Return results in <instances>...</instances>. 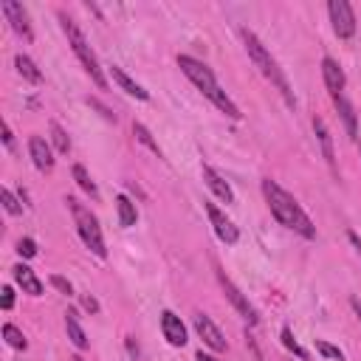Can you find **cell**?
<instances>
[{
	"instance_id": "cell-1",
	"label": "cell",
	"mask_w": 361,
	"mask_h": 361,
	"mask_svg": "<svg viewBox=\"0 0 361 361\" xmlns=\"http://www.w3.org/2000/svg\"><path fill=\"white\" fill-rule=\"evenodd\" d=\"M263 195H265V204H268L271 215H274L285 229L302 235L305 240H313V237H316V226L310 223V218L305 215V209L296 204L294 195H288V192L277 184V180H271V178L263 180Z\"/></svg>"
},
{
	"instance_id": "cell-35",
	"label": "cell",
	"mask_w": 361,
	"mask_h": 361,
	"mask_svg": "<svg viewBox=\"0 0 361 361\" xmlns=\"http://www.w3.org/2000/svg\"><path fill=\"white\" fill-rule=\"evenodd\" d=\"M350 243H353V246H355V251L361 254V237H358L355 232H350Z\"/></svg>"
},
{
	"instance_id": "cell-24",
	"label": "cell",
	"mask_w": 361,
	"mask_h": 361,
	"mask_svg": "<svg viewBox=\"0 0 361 361\" xmlns=\"http://www.w3.org/2000/svg\"><path fill=\"white\" fill-rule=\"evenodd\" d=\"M4 339H6V341H9V347H15V350H26V347H29V341H26L23 330H18L15 324H4Z\"/></svg>"
},
{
	"instance_id": "cell-11",
	"label": "cell",
	"mask_w": 361,
	"mask_h": 361,
	"mask_svg": "<svg viewBox=\"0 0 361 361\" xmlns=\"http://www.w3.org/2000/svg\"><path fill=\"white\" fill-rule=\"evenodd\" d=\"M161 330H164V339L172 347H184L187 344V327H184V322H180V316H175L172 310L161 313Z\"/></svg>"
},
{
	"instance_id": "cell-3",
	"label": "cell",
	"mask_w": 361,
	"mask_h": 361,
	"mask_svg": "<svg viewBox=\"0 0 361 361\" xmlns=\"http://www.w3.org/2000/svg\"><path fill=\"white\" fill-rule=\"evenodd\" d=\"M240 34H243V43H246V51H249L251 63H254V65L263 71V77H265V79H271V85H277V91H280V93L285 96V102L294 107V105H296V99H294V93H291V85H288V79H285L282 68L277 65V60L268 54V48L260 43V37H257L254 32L243 29Z\"/></svg>"
},
{
	"instance_id": "cell-8",
	"label": "cell",
	"mask_w": 361,
	"mask_h": 361,
	"mask_svg": "<svg viewBox=\"0 0 361 361\" xmlns=\"http://www.w3.org/2000/svg\"><path fill=\"white\" fill-rule=\"evenodd\" d=\"M0 12L6 15V20L12 23V29L23 37V40H34V32H32V23H29V12L20 6V4H15V0H4V4H0Z\"/></svg>"
},
{
	"instance_id": "cell-32",
	"label": "cell",
	"mask_w": 361,
	"mask_h": 361,
	"mask_svg": "<svg viewBox=\"0 0 361 361\" xmlns=\"http://www.w3.org/2000/svg\"><path fill=\"white\" fill-rule=\"evenodd\" d=\"M82 308H85L88 313H99V302H96V296H91V294H82Z\"/></svg>"
},
{
	"instance_id": "cell-9",
	"label": "cell",
	"mask_w": 361,
	"mask_h": 361,
	"mask_svg": "<svg viewBox=\"0 0 361 361\" xmlns=\"http://www.w3.org/2000/svg\"><path fill=\"white\" fill-rule=\"evenodd\" d=\"M206 215H209V221H212V226H215V235H218L226 246H235V243L240 240V229H237L215 204H206Z\"/></svg>"
},
{
	"instance_id": "cell-22",
	"label": "cell",
	"mask_w": 361,
	"mask_h": 361,
	"mask_svg": "<svg viewBox=\"0 0 361 361\" xmlns=\"http://www.w3.org/2000/svg\"><path fill=\"white\" fill-rule=\"evenodd\" d=\"M48 127H51V141H54L57 152H63V155H65V152L71 150V138H68V133L63 130V124H60V122H51Z\"/></svg>"
},
{
	"instance_id": "cell-7",
	"label": "cell",
	"mask_w": 361,
	"mask_h": 361,
	"mask_svg": "<svg viewBox=\"0 0 361 361\" xmlns=\"http://www.w3.org/2000/svg\"><path fill=\"white\" fill-rule=\"evenodd\" d=\"M218 280H221V285H223V291H226L229 302H232V305H235V308L243 313V319H246L249 324H257V322H260V316H257L254 305H251V302L243 296V291H240V288H237V285H235V282H232V280H229L223 271H218Z\"/></svg>"
},
{
	"instance_id": "cell-38",
	"label": "cell",
	"mask_w": 361,
	"mask_h": 361,
	"mask_svg": "<svg viewBox=\"0 0 361 361\" xmlns=\"http://www.w3.org/2000/svg\"><path fill=\"white\" fill-rule=\"evenodd\" d=\"M358 152H361V147H358Z\"/></svg>"
},
{
	"instance_id": "cell-34",
	"label": "cell",
	"mask_w": 361,
	"mask_h": 361,
	"mask_svg": "<svg viewBox=\"0 0 361 361\" xmlns=\"http://www.w3.org/2000/svg\"><path fill=\"white\" fill-rule=\"evenodd\" d=\"M4 144H6V150H15V136H12L9 124H4Z\"/></svg>"
},
{
	"instance_id": "cell-17",
	"label": "cell",
	"mask_w": 361,
	"mask_h": 361,
	"mask_svg": "<svg viewBox=\"0 0 361 361\" xmlns=\"http://www.w3.org/2000/svg\"><path fill=\"white\" fill-rule=\"evenodd\" d=\"M313 130H316V138H319V144H322V152H324V161L333 166L336 164V155H333V138H330V130H327V124H324V119H313Z\"/></svg>"
},
{
	"instance_id": "cell-37",
	"label": "cell",
	"mask_w": 361,
	"mask_h": 361,
	"mask_svg": "<svg viewBox=\"0 0 361 361\" xmlns=\"http://www.w3.org/2000/svg\"><path fill=\"white\" fill-rule=\"evenodd\" d=\"M350 305H353V310H355V316L361 319V302H358V299H350Z\"/></svg>"
},
{
	"instance_id": "cell-15",
	"label": "cell",
	"mask_w": 361,
	"mask_h": 361,
	"mask_svg": "<svg viewBox=\"0 0 361 361\" xmlns=\"http://www.w3.org/2000/svg\"><path fill=\"white\" fill-rule=\"evenodd\" d=\"M110 77H113V82H116L127 96H136V99H141V102H147V99H150V93H147L138 82H133V79H130L119 65H113V68H110Z\"/></svg>"
},
{
	"instance_id": "cell-18",
	"label": "cell",
	"mask_w": 361,
	"mask_h": 361,
	"mask_svg": "<svg viewBox=\"0 0 361 361\" xmlns=\"http://www.w3.org/2000/svg\"><path fill=\"white\" fill-rule=\"evenodd\" d=\"M65 330H68V339H71V344L77 350H85L88 347V336H85V330H82V324H79V319H77L74 310L65 313Z\"/></svg>"
},
{
	"instance_id": "cell-12",
	"label": "cell",
	"mask_w": 361,
	"mask_h": 361,
	"mask_svg": "<svg viewBox=\"0 0 361 361\" xmlns=\"http://www.w3.org/2000/svg\"><path fill=\"white\" fill-rule=\"evenodd\" d=\"M204 184L221 198V201H226V204H235V192H232V187H229V180L218 172V169H212L209 164H204Z\"/></svg>"
},
{
	"instance_id": "cell-33",
	"label": "cell",
	"mask_w": 361,
	"mask_h": 361,
	"mask_svg": "<svg viewBox=\"0 0 361 361\" xmlns=\"http://www.w3.org/2000/svg\"><path fill=\"white\" fill-rule=\"evenodd\" d=\"M88 105H91V107H99V110H102V116H105V119H110V122H116V116H113V113H110V107H105V105H102V102H96V99H88Z\"/></svg>"
},
{
	"instance_id": "cell-16",
	"label": "cell",
	"mask_w": 361,
	"mask_h": 361,
	"mask_svg": "<svg viewBox=\"0 0 361 361\" xmlns=\"http://www.w3.org/2000/svg\"><path fill=\"white\" fill-rule=\"evenodd\" d=\"M15 282L26 291V294H32V296H40L43 294V282L37 280V274L29 268V265H15Z\"/></svg>"
},
{
	"instance_id": "cell-21",
	"label": "cell",
	"mask_w": 361,
	"mask_h": 361,
	"mask_svg": "<svg viewBox=\"0 0 361 361\" xmlns=\"http://www.w3.org/2000/svg\"><path fill=\"white\" fill-rule=\"evenodd\" d=\"M116 209H119V223H122V226H133V223H136V218H138V215H136V204H133L127 195H119V198H116Z\"/></svg>"
},
{
	"instance_id": "cell-27",
	"label": "cell",
	"mask_w": 361,
	"mask_h": 361,
	"mask_svg": "<svg viewBox=\"0 0 361 361\" xmlns=\"http://www.w3.org/2000/svg\"><path fill=\"white\" fill-rule=\"evenodd\" d=\"M316 350L324 355V358H333V361H344V353L339 347H333L330 341H316Z\"/></svg>"
},
{
	"instance_id": "cell-23",
	"label": "cell",
	"mask_w": 361,
	"mask_h": 361,
	"mask_svg": "<svg viewBox=\"0 0 361 361\" xmlns=\"http://www.w3.org/2000/svg\"><path fill=\"white\" fill-rule=\"evenodd\" d=\"M74 178H77V184L82 187V192H88L91 198H96V195H99L96 184H93V180H91V175L85 172V166H82V164H77V166H74Z\"/></svg>"
},
{
	"instance_id": "cell-6",
	"label": "cell",
	"mask_w": 361,
	"mask_h": 361,
	"mask_svg": "<svg viewBox=\"0 0 361 361\" xmlns=\"http://www.w3.org/2000/svg\"><path fill=\"white\" fill-rule=\"evenodd\" d=\"M327 15H330V23H333L336 37L350 40L355 34V15H353V6L347 4V0H330V4H327Z\"/></svg>"
},
{
	"instance_id": "cell-26",
	"label": "cell",
	"mask_w": 361,
	"mask_h": 361,
	"mask_svg": "<svg viewBox=\"0 0 361 361\" xmlns=\"http://www.w3.org/2000/svg\"><path fill=\"white\" fill-rule=\"evenodd\" d=\"M0 201H4V209H6L9 215H20V212H23V206H20V201L12 195V190H0Z\"/></svg>"
},
{
	"instance_id": "cell-30",
	"label": "cell",
	"mask_w": 361,
	"mask_h": 361,
	"mask_svg": "<svg viewBox=\"0 0 361 361\" xmlns=\"http://www.w3.org/2000/svg\"><path fill=\"white\" fill-rule=\"evenodd\" d=\"M51 285L60 291V294H65V296H71V282L65 280V277H60V274H54L51 277Z\"/></svg>"
},
{
	"instance_id": "cell-14",
	"label": "cell",
	"mask_w": 361,
	"mask_h": 361,
	"mask_svg": "<svg viewBox=\"0 0 361 361\" xmlns=\"http://www.w3.org/2000/svg\"><path fill=\"white\" fill-rule=\"evenodd\" d=\"M29 152H32V161H34V166H37V169L48 172V169L54 166V152H51V147L46 144V138L32 136V141H29Z\"/></svg>"
},
{
	"instance_id": "cell-25",
	"label": "cell",
	"mask_w": 361,
	"mask_h": 361,
	"mask_svg": "<svg viewBox=\"0 0 361 361\" xmlns=\"http://www.w3.org/2000/svg\"><path fill=\"white\" fill-rule=\"evenodd\" d=\"M133 136H136V138H138V141H141L144 147H150V150H152V152H155V155L161 158V147H158V144L152 141V136H150V130H147L144 124H138V122H136V124H133Z\"/></svg>"
},
{
	"instance_id": "cell-36",
	"label": "cell",
	"mask_w": 361,
	"mask_h": 361,
	"mask_svg": "<svg viewBox=\"0 0 361 361\" xmlns=\"http://www.w3.org/2000/svg\"><path fill=\"white\" fill-rule=\"evenodd\" d=\"M195 361H218V358H215V355H209V353H204V350H201V353H198V355H195Z\"/></svg>"
},
{
	"instance_id": "cell-2",
	"label": "cell",
	"mask_w": 361,
	"mask_h": 361,
	"mask_svg": "<svg viewBox=\"0 0 361 361\" xmlns=\"http://www.w3.org/2000/svg\"><path fill=\"white\" fill-rule=\"evenodd\" d=\"M178 68L187 74V79L221 110V113H226L229 119H240L243 113H240V107L229 99V93L218 85V79H215V74H212V68L206 65V63H201V60H195V57H178Z\"/></svg>"
},
{
	"instance_id": "cell-4",
	"label": "cell",
	"mask_w": 361,
	"mask_h": 361,
	"mask_svg": "<svg viewBox=\"0 0 361 361\" xmlns=\"http://www.w3.org/2000/svg\"><path fill=\"white\" fill-rule=\"evenodd\" d=\"M60 23H63V32L68 34V43H71V48H74V54L79 57V63H82V68L91 74V79L105 91L107 88V79H105V74H102V68H99V60H96V54H93V48L88 46V40H85V34H82V29L65 15V12H60Z\"/></svg>"
},
{
	"instance_id": "cell-19",
	"label": "cell",
	"mask_w": 361,
	"mask_h": 361,
	"mask_svg": "<svg viewBox=\"0 0 361 361\" xmlns=\"http://www.w3.org/2000/svg\"><path fill=\"white\" fill-rule=\"evenodd\" d=\"M333 102H336V110H339V116H341V122H344V127H347V133H350V138H355L358 136V127H355V110H353V105L339 93V96H333Z\"/></svg>"
},
{
	"instance_id": "cell-31",
	"label": "cell",
	"mask_w": 361,
	"mask_h": 361,
	"mask_svg": "<svg viewBox=\"0 0 361 361\" xmlns=\"http://www.w3.org/2000/svg\"><path fill=\"white\" fill-rule=\"evenodd\" d=\"M12 305H15V291L6 285V288H4V296H0V308H4V310H12Z\"/></svg>"
},
{
	"instance_id": "cell-29",
	"label": "cell",
	"mask_w": 361,
	"mask_h": 361,
	"mask_svg": "<svg viewBox=\"0 0 361 361\" xmlns=\"http://www.w3.org/2000/svg\"><path fill=\"white\" fill-rule=\"evenodd\" d=\"M18 254H20V257H26V260H32V257L37 254V243H34L32 237H23V240L18 243Z\"/></svg>"
},
{
	"instance_id": "cell-10",
	"label": "cell",
	"mask_w": 361,
	"mask_h": 361,
	"mask_svg": "<svg viewBox=\"0 0 361 361\" xmlns=\"http://www.w3.org/2000/svg\"><path fill=\"white\" fill-rule=\"evenodd\" d=\"M195 330H198V336L215 350V353H226V339H223V333H221V327L206 316V313H195Z\"/></svg>"
},
{
	"instance_id": "cell-5",
	"label": "cell",
	"mask_w": 361,
	"mask_h": 361,
	"mask_svg": "<svg viewBox=\"0 0 361 361\" xmlns=\"http://www.w3.org/2000/svg\"><path fill=\"white\" fill-rule=\"evenodd\" d=\"M65 204L71 206V212H74V218H77V229H79L82 243H85L96 257L105 260V257H107V249H105V240H102V229H99L96 215H91V209H85L77 198H68Z\"/></svg>"
},
{
	"instance_id": "cell-28",
	"label": "cell",
	"mask_w": 361,
	"mask_h": 361,
	"mask_svg": "<svg viewBox=\"0 0 361 361\" xmlns=\"http://www.w3.org/2000/svg\"><path fill=\"white\" fill-rule=\"evenodd\" d=\"M282 344H285L288 350H294V355H299V358H308V353H305V350L296 344V339H294V333H291L288 327L282 330Z\"/></svg>"
},
{
	"instance_id": "cell-20",
	"label": "cell",
	"mask_w": 361,
	"mask_h": 361,
	"mask_svg": "<svg viewBox=\"0 0 361 361\" xmlns=\"http://www.w3.org/2000/svg\"><path fill=\"white\" fill-rule=\"evenodd\" d=\"M15 65H18V74L26 79V82H43V74H40V68L34 65V60L32 57H26V54H18L15 57Z\"/></svg>"
},
{
	"instance_id": "cell-13",
	"label": "cell",
	"mask_w": 361,
	"mask_h": 361,
	"mask_svg": "<svg viewBox=\"0 0 361 361\" xmlns=\"http://www.w3.org/2000/svg\"><path fill=\"white\" fill-rule=\"evenodd\" d=\"M322 77H324V85H327V91H330V96H339L341 91H344V71H341V65L333 60V57H324L322 60Z\"/></svg>"
}]
</instances>
